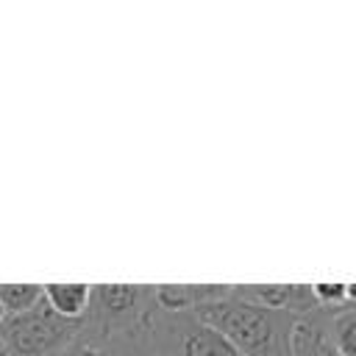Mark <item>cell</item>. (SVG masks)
<instances>
[{"mask_svg":"<svg viewBox=\"0 0 356 356\" xmlns=\"http://www.w3.org/2000/svg\"><path fill=\"white\" fill-rule=\"evenodd\" d=\"M195 317L217 328L239 356H289L295 314L264 309L231 295L192 309Z\"/></svg>","mask_w":356,"mask_h":356,"instance_id":"cell-1","label":"cell"},{"mask_svg":"<svg viewBox=\"0 0 356 356\" xmlns=\"http://www.w3.org/2000/svg\"><path fill=\"white\" fill-rule=\"evenodd\" d=\"M81 328L83 320L58 317L42 298L33 309L3 320L0 345L6 356H53L70 342L81 339Z\"/></svg>","mask_w":356,"mask_h":356,"instance_id":"cell-2","label":"cell"},{"mask_svg":"<svg viewBox=\"0 0 356 356\" xmlns=\"http://www.w3.org/2000/svg\"><path fill=\"white\" fill-rule=\"evenodd\" d=\"M231 295L264 309L306 317L320 312L312 284H231Z\"/></svg>","mask_w":356,"mask_h":356,"instance_id":"cell-3","label":"cell"},{"mask_svg":"<svg viewBox=\"0 0 356 356\" xmlns=\"http://www.w3.org/2000/svg\"><path fill=\"white\" fill-rule=\"evenodd\" d=\"M231 284H159L153 286V303L161 312H192L209 300L225 298Z\"/></svg>","mask_w":356,"mask_h":356,"instance_id":"cell-4","label":"cell"},{"mask_svg":"<svg viewBox=\"0 0 356 356\" xmlns=\"http://www.w3.org/2000/svg\"><path fill=\"white\" fill-rule=\"evenodd\" d=\"M289 356H339L337 348L331 345L323 309L295 320L292 342H289Z\"/></svg>","mask_w":356,"mask_h":356,"instance_id":"cell-5","label":"cell"},{"mask_svg":"<svg viewBox=\"0 0 356 356\" xmlns=\"http://www.w3.org/2000/svg\"><path fill=\"white\" fill-rule=\"evenodd\" d=\"M44 303L64 320H83L92 303V284H42Z\"/></svg>","mask_w":356,"mask_h":356,"instance_id":"cell-6","label":"cell"},{"mask_svg":"<svg viewBox=\"0 0 356 356\" xmlns=\"http://www.w3.org/2000/svg\"><path fill=\"white\" fill-rule=\"evenodd\" d=\"M325 328L339 356H356V306L325 312Z\"/></svg>","mask_w":356,"mask_h":356,"instance_id":"cell-7","label":"cell"},{"mask_svg":"<svg viewBox=\"0 0 356 356\" xmlns=\"http://www.w3.org/2000/svg\"><path fill=\"white\" fill-rule=\"evenodd\" d=\"M42 298V284H0V309L6 312V317L33 309Z\"/></svg>","mask_w":356,"mask_h":356,"instance_id":"cell-8","label":"cell"},{"mask_svg":"<svg viewBox=\"0 0 356 356\" xmlns=\"http://www.w3.org/2000/svg\"><path fill=\"white\" fill-rule=\"evenodd\" d=\"M53 356H114V353H108L106 348H97V345H89V342L75 339V342H70L67 348H61Z\"/></svg>","mask_w":356,"mask_h":356,"instance_id":"cell-9","label":"cell"},{"mask_svg":"<svg viewBox=\"0 0 356 356\" xmlns=\"http://www.w3.org/2000/svg\"><path fill=\"white\" fill-rule=\"evenodd\" d=\"M345 303L356 306V284H345Z\"/></svg>","mask_w":356,"mask_h":356,"instance_id":"cell-10","label":"cell"},{"mask_svg":"<svg viewBox=\"0 0 356 356\" xmlns=\"http://www.w3.org/2000/svg\"><path fill=\"white\" fill-rule=\"evenodd\" d=\"M3 320H6V312H3V309H0V325H3Z\"/></svg>","mask_w":356,"mask_h":356,"instance_id":"cell-11","label":"cell"},{"mask_svg":"<svg viewBox=\"0 0 356 356\" xmlns=\"http://www.w3.org/2000/svg\"><path fill=\"white\" fill-rule=\"evenodd\" d=\"M0 356H6V350H3V345H0Z\"/></svg>","mask_w":356,"mask_h":356,"instance_id":"cell-12","label":"cell"}]
</instances>
